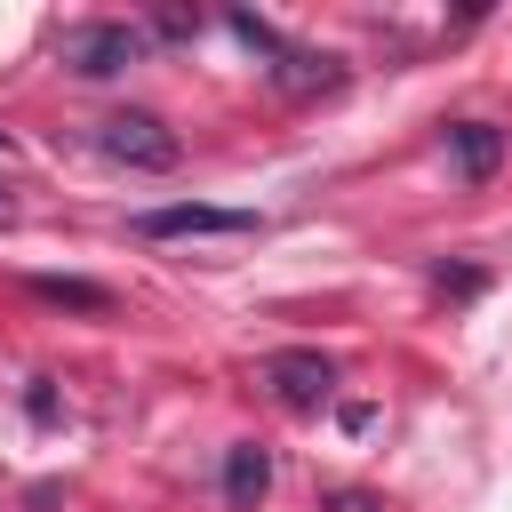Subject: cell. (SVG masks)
I'll return each instance as SVG.
<instances>
[{
	"instance_id": "6da1fadb",
	"label": "cell",
	"mask_w": 512,
	"mask_h": 512,
	"mask_svg": "<svg viewBox=\"0 0 512 512\" xmlns=\"http://www.w3.org/2000/svg\"><path fill=\"white\" fill-rule=\"evenodd\" d=\"M144 48H152V32H144V24H120V16H88V24H64V40H56V56H64L80 80H112V72L144 64Z\"/></svg>"
},
{
	"instance_id": "7a4b0ae2",
	"label": "cell",
	"mask_w": 512,
	"mask_h": 512,
	"mask_svg": "<svg viewBox=\"0 0 512 512\" xmlns=\"http://www.w3.org/2000/svg\"><path fill=\"white\" fill-rule=\"evenodd\" d=\"M96 152L120 160V168H144V176H160V168L184 160V144H176V128L160 112H112V120H96Z\"/></svg>"
},
{
	"instance_id": "3957f363",
	"label": "cell",
	"mask_w": 512,
	"mask_h": 512,
	"mask_svg": "<svg viewBox=\"0 0 512 512\" xmlns=\"http://www.w3.org/2000/svg\"><path fill=\"white\" fill-rule=\"evenodd\" d=\"M264 384H272V400H280V408H320V400L336 392V360H328V352H312V344H288V352H272V360H264Z\"/></svg>"
},
{
	"instance_id": "277c9868",
	"label": "cell",
	"mask_w": 512,
	"mask_h": 512,
	"mask_svg": "<svg viewBox=\"0 0 512 512\" xmlns=\"http://www.w3.org/2000/svg\"><path fill=\"white\" fill-rule=\"evenodd\" d=\"M144 240H208V232H256L248 208H208V200H176V208H144L136 216Z\"/></svg>"
},
{
	"instance_id": "5b68a950",
	"label": "cell",
	"mask_w": 512,
	"mask_h": 512,
	"mask_svg": "<svg viewBox=\"0 0 512 512\" xmlns=\"http://www.w3.org/2000/svg\"><path fill=\"white\" fill-rule=\"evenodd\" d=\"M264 80H272L288 104H312V96H336L352 72H344V56H328V48H280V64H264Z\"/></svg>"
},
{
	"instance_id": "8992f818",
	"label": "cell",
	"mask_w": 512,
	"mask_h": 512,
	"mask_svg": "<svg viewBox=\"0 0 512 512\" xmlns=\"http://www.w3.org/2000/svg\"><path fill=\"white\" fill-rule=\"evenodd\" d=\"M448 160H456L464 184H488L496 160H504V128H488V120H456V128H448Z\"/></svg>"
},
{
	"instance_id": "52a82bcc",
	"label": "cell",
	"mask_w": 512,
	"mask_h": 512,
	"mask_svg": "<svg viewBox=\"0 0 512 512\" xmlns=\"http://www.w3.org/2000/svg\"><path fill=\"white\" fill-rule=\"evenodd\" d=\"M264 488H272V456L256 448V440H232L224 448V504H264Z\"/></svg>"
},
{
	"instance_id": "ba28073f",
	"label": "cell",
	"mask_w": 512,
	"mask_h": 512,
	"mask_svg": "<svg viewBox=\"0 0 512 512\" xmlns=\"http://www.w3.org/2000/svg\"><path fill=\"white\" fill-rule=\"evenodd\" d=\"M32 296L40 304H64V312H112V288L72 280V272H32Z\"/></svg>"
},
{
	"instance_id": "9c48e42d",
	"label": "cell",
	"mask_w": 512,
	"mask_h": 512,
	"mask_svg": "<svg viewBox=\"0 0 512 512\" xmlns=\"http://www.w3.org/2000/svg\"><path fill=\"white\" fill-rule=\"evenodd\" d=\"M224 24H232V32H240V40H248V48H256V56H264V64H280V48H288V40H280V32H272V24H264V16H248V8H232V16H224Z\"/></svg>"
},
{
	"instance_id": "30bf717a",
	"label": "cell",
	"mask_w": 512,
	"mask_h": 512,
	"mask_svg": "<svg viewBox=\"0 0 512 512\" xmlns=\"http://www.w3.org/2000/svg\"><path fill=\"white\" fill-rule=\"evenodd\" d=\"M24 416H32V424H56V384H48V376L24 384Z\"/></svg>"
},
{
	"instance_id": "8fae6325",
	"label": "cell",
	"mask_w": 512,
	"mask_h": 512,
	"mask_svg": "<svg viewBox=\"0 0 512 512\" xmlns=\"http://www.w3.org/2000/svg\"><path fill=\"white\" fill-rule=\"evenodd\" d=\"M320 512H384V496H368V488H328Z\"/></svg>"
},
{
	"instance_id": "7c38bea8",
	"label": "cell",
	"mask_w": 512,
	"mask_h": 512,
	"mask_svg": "<svg viewBox=\"0 0 512 512\" xmlns=\"http://www.w3.org/2000/svg\"><path fill=\"white\" fill-rule=\"evenodd\" d=\"M152 24H160V40H192V32H200V16H184V8H160Z\"/></svg>"
},
{
	"instance_id": "4fadbf2b",
	"label": "cell",
	"mask_w": 512,
	"mask_h": 512,
	"mask_svg": "<svg viewBox=\"0 0 512 512\" xmlns=\"http://www.w3.org/2000/svg\"><path fill=\"white\" fill-rule=\"evenodd\" d=\"M336 424H344V432H368V424H376V408H368V400H344V408H336Z\"/></svg>"
},
{
	"instance_id": "5bb4252c",
	"label": "cell",
	"mask_w": 512,
	"mask_h": 512,
	"mask_svg": "<svg viewBox=\"0 0 512 512\" xmlns=\"http://www.w3.org/2000/svg\"><path fill=\"white\" fill-rule=\"evenodd\" d=\"M8 224H16V208H8V200H0V232H8Z\"/></svg>"
},
{
	"instance_id": "9a60e30c",
	"label": "cell",
	"mask_w": 512,
	"mask_h": 512,
	"mask_svg": "<svg viewBox=\"0 0 512 512\" xmlns=\"http://www.w3.org/2000/svg\"><path fill=\"white\" fill-rule=\"evenodd\" d=\"M0 152H8V128H0Z\"/></svg>"
}]
</instances>
